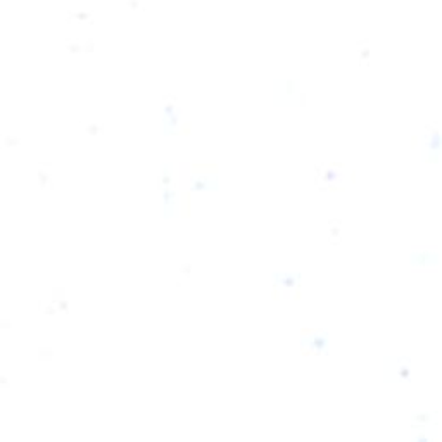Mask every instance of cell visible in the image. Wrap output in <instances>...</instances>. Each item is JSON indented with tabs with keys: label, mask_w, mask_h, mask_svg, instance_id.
Wrapping results in <instances>:
<instances>
[{
	"label": "cell",
	"mask_w": 442,
	"mask_h": 442,
	"mask_svg": "<svg viewBox=\"0 0 442 442\" xmlns=\"http://www.w3.org/2000/svg\"><path fill=\"white\" fill-rule=\"evenodd\" d=\"M300 344H303V347L313 351V353L327 354L328 347H330V335H328L325 330H316V332H311V334L303 335Z\"/></svg>",
	"instance_id": "cell-1"
},
{
	"label": "cell",
	"mask_w": 442,
	"mask_h": 442,
	"mask_svg": "<svg viewBox=\"0 0 442 442\" xmlns=\"http://www.w3.org/2000/svg\"><path fill=\"white\" fill-rule=\"evenodd\" d=\"M440 144H442V138H440L439 130H432L430 133L427 135L425 145H423V157H425V161L435 162L437 159H439V156H440Z\"/></svg>",
	"instance_id": "cell-2"
},
{
	"label": "cell",
	"mask_w": 442,
	"mask_h": 442,
	"mask_svg": "<svg viewBox=\"0 0 442 442\" xmlns=\"http://www.w3.org/2000/svg\"><path fill=\"white\" fill-rule=\"evenodd\" d=\"M439 259V252L435 250H416L409 256L413 266H437Z\"/></svg>",
	"instance_id": "cell-3"
},
{
	"label": "cell",
	"mask_w": 442,
	"mask_h": 442,
	"mask_svg": "<svg viewBox=\"0 0 442 442\" xmlns=\"http://www.w3.org/2000/svg\"><path fill=\"white\" fill-rule=\"evenodd\" d=\"M299 278H300L299 273H275L273 275L275 284L284 290H294L299 284Z\"/></svg>",
	"instance_id": "cell-4"
},
{
	"label": "cell",
	"mask_w": 442,
	"mask_h": 442,
	"mask_svg": "<svg viewBox=\"0 0 442 442\" xmlns=\"http://www.w3.org/2000/svg\"><path fill=\"white\" fill-rule=\"evenodd\" d=\"M175 199L176 194L173 192L170 187H164L162 190V207H164V218H171L173 216V209H175Z\"/></svg>",
	"instance_id": "cell-5"
},
{
	"label": "cell",
	"mask_w": 442,
	"mask_h": 442,
	"mask_svg": "<svg viewBox=\"0 0 442 442\" xmlns=\"http://www.w3.org/2000/svg\"><path fill=\"white\" fill-rule=\"evenodd\" d=\"M218 181L214 178H207V176H199V178L192 180L190 183V190H216Z\"/></svg>",
	"instance_id": "cell-6"
},
{
	"label": "cell",
	"mask_w": 442,
	"mask_h": 442,
	"mask_svg": "<svg viewBox=\"0 0 442 442\" xmlns=\"http://www.w3.org/2000/svg\"><path fill=\"white\" fill-rule=\"evenodd\" d=\"M162 123H164V133L173 135L180 125V112L175 111V112H171V114H164Z\"/></svg>",
	"instance_id": "cell-7"
},
{
	"label": "cell",
	"mask_w": 442,
	"mask_h": 442,
	"mask_svg": "<svg viewBox=\"0 0 442 442\" xmlns=\"http://www.w3.org/2000/svg\"><path fill=\"white\" fill-rule=\"evenodd\" d=\"M170 170H171L170 164H164V166H162V180L161 181L166 187H168V183H170Z\"/></svg>",
	"instance_id": "cell-8"
},
{
	"label": "cell",
	"mask_w": 442,
	"mask_h": 442,
	"mask_svg": "<svg viewBox=\"0 0 442 442\" xmlns=\"http://www.w3.org/2000/svg\"><path fill=\"white\" fill-rule=\"evenodd\" d=\"M339 176H340V171H337V170H327L325 180H327V181H332V180L339 178Z\"/></svg>",
	"instance_id": "cell-9"
}]
</instances>
